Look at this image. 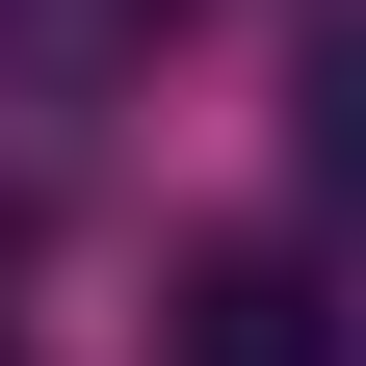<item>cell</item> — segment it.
I'll list each match as a JSON object with an SVG mask.
<instances>
[{
	"label": "cell",
	"instance_id": "obj_1",
	"mask_svg": "<svg viewBox=\"0 0 366 366\" xmlns=\"http://www.w3.org/2000/svg\"><path fill=\"white\" fill-rule=\"evenodd\" d=\"M157 366H340V314H314V236H209L157 288Z\"/></svg>",
	"mask_w": 366,
	"mask_h": 366
}]
</instances>
